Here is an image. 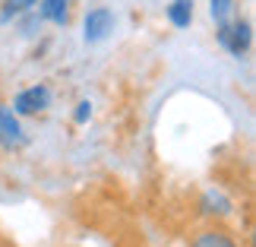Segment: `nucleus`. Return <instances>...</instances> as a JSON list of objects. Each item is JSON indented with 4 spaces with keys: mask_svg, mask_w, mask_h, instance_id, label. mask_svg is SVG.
<instances>
[{
    "mask_svg": "<svg viewBox=\"0 0 256 247\" xmlns=\"http://www.w3.org/2000/svg\"><path fill=\"white\" fill-rule=\"evenodd\" d=\"M190 247H244V244L231 228H224L218 222H209V225H202V228L193 231Z\"/></svg>",
    "mask_w": 256,
    "mask_h": 247,
    "instance_id": "1",
    "label": "nucleus"
},
{
    "mask_svg": "<svg viewBox=\"0 0 256 247\" xmlns=\"http://www.w3.org/2000/svg\"><path fill=\"white\" fill-rule=\"evenodd\" d=\"M218 42L228 48L234 57L247 54V48H250V26L244 23V19H234V23L218 26Z\"/></svg>",
    "mask_w": 256,
    "mask_h": 247,
    "instance_id": "2",
    "label": "nucleus"
},
{
    "mask_svg": "<svg viewBox=\"0 0 256 247\" xmlns=\"http://www.w3.org/2000/svg\"><path fill=\"white\" fill-rule=\"evenodd\" d=\"M111 26H114V16H111L108 7L88 10V16H86V42H102V38L111 32Z\"/></svg>",
    "mask_w": 256,
    "mask_h": 247,
    "instance_id": "3",
    "label": "nucleus"
},
{
    "mask_svg": "<svg viewBox=\"0 0 256 247\" xmlns=\"http://www.w3.org/2000/svg\"><path fill=\"white\" fill-rule=\"evenodd\" d=\"M48 102H51V92H48L44 86H32V89H26V92L16 95L13 108L19 114H35V111H44Z\"/></svg>",
    "mask_w": 256,
    "mask_h": 247,
    "instance_id": "4",
    "label": "nucleus"
},
{
    "mask_svg": "<svg viewBox=\"0 0 256 247\" xmlns=\"http://www.w3.org/2000/svg\"><path fill=\"white\" fill-rule=\"evenodd\" d=\"M0 143L10 146V149L22 143V136H19V124H16V117H13L10 108H0Z\"/></svg>",
    "mask_w": 256,
    "mask_h": 247,
    "instance_id": "5",
    "label": "nucleus"
},
{
    "mask_svg": "<svg viewBox=\"0 0 256 247\" xmlns=\"http://www.w3.org/2000/svg\"><path fill=\"white\" fill-rule=\"evenodd\" d=\"M168 19L177 26V29H186L193 19V0H174L168 7Z\"/></svg>",
    "mask_w": 256,
    "mask_h": 247,
    "instance_id": "6",
    "label": "nucleus"
},
{
    "mask_svg": "<svg viewBox=\"0 0 256 247\" xmlns=\"http://www.w3.org/2000/svg\"><path fill=\"white\" fill-rule=\"evenodd\" d=\"M42 16L51 23H66V0H42Z\"/></svg>",
    "mask_w": 256,
    "mask_h": 247,
    "instance_id": "7",
    "label": "nucleus"
},
{
    "mask_svg": "<svg viewBox=\"0 0 256 247\" xmlns=\"http://www.w3.org/2000/svg\"><path fill=\"white\" fill-rule=\"evenodd\" d=\"M231 10H234V0H212V16H215V23H218V26L228 23Z\"/></svg>",
    "mask_w": 256,
    "mask_h": 247,
    "instance_id": "8",
    "label": "nucleus"
},
{
    "mask_svg": "<svg viewBox=\"0 0 256 247\" xmlns=\"http://www.w3.org/2000/svg\"><path fill=\"white\" fill-rule=\"evenodd\" d=\"M38 0H4V19L16 16V13H26V10H32Z\"/></svg>",
    "mask_w": 256,
    "mask_h": 247,
    "instance_id": "9",
    "label": "nucleus"
},
{
    "mask_svg": "<svg viewBox=\"0 0 256 247\" xmlns=\"http://www.w3.org/2000/svg\"><path fill=\"white\" fill-rule=\"evenodd\" d=\"M86 117H88V102H82V105H80V111H76V121H80V124L86 121Z\"/></svg>",
    "mask_w": 256,
    "mask_h": 247,
    "instance_id": "10",
    "label": "nucleus"
},
{
    "mask_svg": "<svg viewBox=\"0 0 256 247\" xmlns=\"http://www.w3.org/2000/svg\"><path fill=\"white\" fill-rule=\"evenodd\" d=\"M0 247H13V244H10V241L4 238V234H0Z\"/></svg>",
    "mask_w": 256,
    "mask_h": 247,
    "instance_id": "11",
    "label": "nucleus"
}]
</instances>
